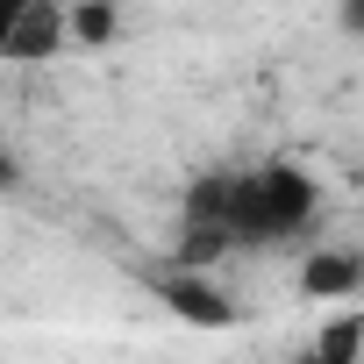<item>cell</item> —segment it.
<instances>
[{
  "label": "cell",
  "instance_id": "obj_8",
  "mask_svg": "<svg viewBox=\"0 0 364 364\" xmlns=\"http://www.w3.org/2000/svg\"><path fill=\"white\" fill-rule=\"evenodd\" d=\"M286 364H307V357H286Z\"/></svg>",
  "mask_w": 364,
  "mask_h": 364
},
{
  "label": "cell",
  "instance_id": "obj_6",
  "mask_svg": "<svg viewBox=\"0 0 364 364\" xmlns=\"http://www.w3.org/2000/svg\"><path fill=\"white\" fill-rule=\"evenodd\" d=\"M122 22L107 15V8H72V36H86V43H107Z\"/></svg>",
  "mask_w": 364,
  "mask_h": 364
},
{
  "label": "cell",
  "instance_id": "obj_5",
  "mask_svg": "<svg viewBox=\"0 0 364 364\" xmlns=\"http://www.w3.org/2000/svg\"><path fill=\"white\" fill-rule=\"evenodd\" d=\"M307 364H364V314H343L321 328V343L307 350Z\"/></svg>",
  "mask_w": 364,
  "mask_h": 364
},
{
  "label": "cell",
  "instance_id": "obj_4",
  "mask_svg": "<svg viewBox=\"0 0 364 364\" xmlns=\"http://www.w3.org/2000/svg\"><path fill=\"white\" fill-rule=\"evenodd\" d=\"M65 36H72V15H58V8H22L15 29H8V58H43V50H58Z\"/></svg>",
  "mask_w": 364,
  "mask_h": 364
},
{
  "label": "cell",
  "instance_id": "obj_7",
  "mask_svg": "<svg viewBox=\"0 0 364 364\" xmlns=\"http://www.w3.org/2000/svg\"><path fill=\"white\" fill-rule=\"evenodd\" d=\"M343 29H350V36H364V0H350V8H343Z\"/></svg>",
  "mask_w": 364,
  "mask_h": 364
},
{
  "label": "cell",
  "instance_id": "obj_1",
  "mask_svg": "<svg viewBox=\"0 0 364 364\" xmlns=\"http://www.w3.org/2000/svg\"><path fill=\"white\" fill-rule=\"evenodd\" d=\"M314 222H321V186L300 164H286V157L215 164L178 200V257L215 264V257H243V250H279V243H300Z\"/></svg>",
  "mask_w": 364,
  "mask_h": 364
},
{
  "label": "cell",
  "instance_id": "obj_3",
  "mask_svg": "<svg viewBox=\"0 0 364 364\" xmlns=\"http://www.w3.org/2000/svg\"><path fill=\"white\" fill-rule=\"evenodd\" d=\"M300 286L321 293V300L357 293V286H364V250H314V257L300 264Z\"/></svg>",
  "mask_w": 364,
  "mask_h": 364
},
{
  "label": "cell",
  "instance_id": "obj_2",
  "mask_svg": "<svg viewBox=\"0 0 364 364\" xmlns=\"http://www.w3.org/2000/svg\"><path fill=\"white\" fill-rule=\"evenodd\" d=\"M157 300L178 307L186 321H208V328H229V321H236V300H229V293H208L200 272H171V279H157Z\"/></svg>",
  "mask_w": 364,
  "mask_h": 364
}]
</instances>
